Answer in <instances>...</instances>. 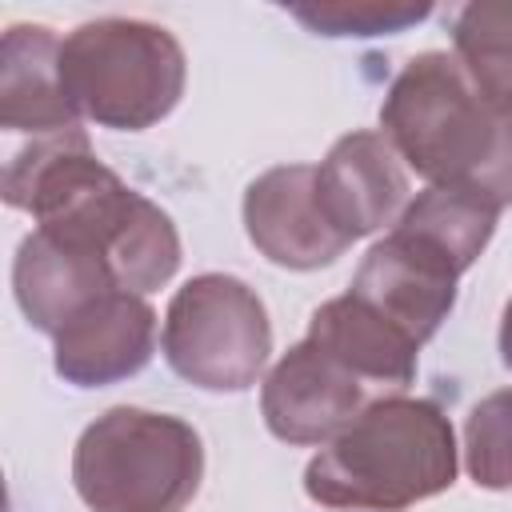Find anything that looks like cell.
Segmentation results:
<instances>
[{"instance_id": "6da1fadb", "label": "cell", "mask_w": 512, "mask_h": 512, "mask_svg": "<svg viewBox=\"0 0 512 512\" xmlns=\"http://www.w3.org/2000/svg\"><path fill=\"white\" fill-rule=\"evenodd\" d=\"M8 208L28 212L36 228L96 252L116 288L148 296L180 268V232L172 216L128 188L88 144L84 128L36 136L0 180Z\"/></svg>"}, {"instance_id": "7a4b0ae2", "label": "cell", "mask_w": 512, "mask_h": 512, "mask_svg": "<svg viewBox=\"0 0 512 512\" xmlns=\"http://www.w3.org/2000/svg\"><path fill=\"white\" fill-rule=\"evenodd\" d=\"M380 132L436 188L512 204V104L488 100L452 52L412 56L384 92Z\"/></svg>"}, {"instance_id": "3957f363", "label": "cell", "mask_w": 512, "mask_h": 512, "mask_svg": "<svg viewBox=\"0 0 512 512\" xmlns=\"http://www.w3.org/2000/svg\"><path fill=\"white\" fill-rule=\"evenodd\" d=\"M456 432L440 404L384 396L304 468V492L332 512H404L456 484Z\"/></svg>"}, {"instance_id": "277c9868", "label": "cell", "mask_w": 512, "mask_h": 512, "mask_svg": "<svg viewBox=\"0 0 512 512\" xmlns=\"http://www.w3.org/2000/svg\"><path fill=\"white\" fill-rule=\"evenodd\" d=\"M200 480L204 440L172 412L116 404L72 448V488L92 512H184Z\"/></svg>"}, {"instance_id": "5b68a950", "label": "cell", "mask_w": 512, "mask_h": 512, "mask_svg": "<svg viewBox=\"0 0 512 512\" xmlns=\"http://www.w3.org/2000/svg\"><path fill=\"white\" fill-rule=\"evenodd\" d=\"M60 76L80 120L144 132L180 104L188 60L168 28L136 16H100L64 36Z\"/></svg>"}, {"instance_id": "8992f818", "label": "cell", "mask_w": 512, "mask_h": 512, "mask_svg": "<svg viewBox=\"0 0 512 512\" xmlns=\"http://www.w3.org/2000/svg\"><path fill=\"white\" fill-rule=\"evenodd\" d=\"M160 352L164 364L200 392H248L272 356L268 308L240 276L200 272L168 300Z\"/></svg>"}, {"instance_id": "52a82bcc", "label": "cell", "mask_w": 512, "mask_h": 512, "mask_svg": "<svg viewBox=\"0 0 512 512\" xmlns=\"http://www.w3.org/2000/svg\"><path fill=\"white\" fill-rule=\"evenodd\" d=\"M464 268L428 236L392 224L360 260L348 296L384 316L416 348H424L456 308Z\"/></svg>"}, {"instance_id": "ba28073f", "label": "cell", "mask_w": 512, "mask_h": 512, "mask_svg": "<svg viewBox=\"0 0 512 512\" xmlns=\"http://www.w3.org/2000/svg\"><path fill=\"white\" fill-rule=\"evenodd\" d=\"M380 396L312 340L292 344L260 380L268 432L296 448H324Z\"/></svg>"}, {"instance_id": "9c48e42d", "label": "cell", "mask_w": 512, "mask_h": 512, "mask_svg": "<svg viewBox=\"0 0 512 512\" xmlns=\"http://www.w3.org/2000/svg\"><path fill=\"white\" fill-rule=\"evenodd\" d=\"M248 244L276 268L312 272L348 252L316 196V164H276L244 188Z\"/></svg>"}, {"instance_id": "30bf717a", "label": "cell", "mask_w": 512, "mask_h": 512, "mask_svg": "<svg viewBox=\"0 0 512 512\" xmlns=\"http://www.w3.org/2000/svg\"><path fill=\"white\" fill-rule=\"evenodd\" d=\"M316 196L344 240L388 232L412 200L408 168L380 128L340 136L316 164Z\"/></svg>"}, {"instance_id": "8fae6325", "label": "cell", "mask_w": 512, "mask_h": 512, "mask_svg": "<svg viewBox=\"0 0 512 512\" xmlns=\"http://www.w3.org/2000/svg\"><path fill=\"white\" fill-rule=\"evenodd\" d=\"M156 352V312L136 292H108L52 336V368L72 388L136 376Z\"/></svg>"}, {"instance_id": "7c38bea8", "label": "cell", "mask_w": 512, "mask_h": 512, "mask_svg": "<svg viewBox=\"0 0 512 512\" xmlns=\"http://www.w3.org/2000/svg\"><path fill=\"white\" fill-rule=\"evenodd\" d=\"M12 292L24 320L36 332L56 336L88 304L116 292V280L96 252L68 244L44 228H32L12 260Z\"/></svg>"}, {"instance_id": "4fadbf2b", "label": "cell", "mask_w": 512, "mask_h": 512, "mask_svg": "<svg viewBox=\"0 0 512 512\" xmlns=\"http://www.w3.org/2000/svg\"><path fill=\"white\" fill-rule=\"evenodd\" d=\"M60 36L48 24H8L0 40V124L8 132L56 136L80 128V112L64 92Z\"/></svg>"}, {"instance_id": "5bb4252c", "label": "cell", "mask_w": 512, "mask_h": 512, "mask_svg": "<svg viewBox=\"0 0 512 512\" xmlns=\"http://www.w3.org/2000/svg\"><path fill=\"white\" fill-rule=\"evenodd\" d=\"M304 340H312L332 360H340L380 400L400 396L416 380V352L420 348L348 292L336 296V300H324L308 316Z\"/></svg>"}, {"instance_id": "9a60e30c", "label": "cell", "mask_w": 512, "mask_h": 512, "mask_svg": "<svg viewBox=\"0 0 512 512\" xmlns=\"http://www.w3.org/2000/svg\"><path fill=\"white\" fill-rule=\"evenodd\" d=\"M452 56L472 84L512 104V0H472L452 12Z\"/></svg>"}, {"instance_id": "2e32d148", "label": "cell", "mask_w": 512, "mask_h": 512, "mask_svg": "<svg viewBox=\"0 0 512 512\" xmlns=\"http://www.w3.org/2000/svg\"><path fill=\"white\" fill-rule=\"evenodd\" d=\"M464 468L476 488H512V388H496L468 408L464 420Z\"/></svg>"}, {"instance_id": "e0dca14e", "label": "cell", "mask_w": 512, "mask_h": 512, "mask_svg": "<svg viewBox=\"0 0 512 512\" xmlns=\"http://www.w3.org/2000/svg\"><path fill=\"white\" fill-rule=\"evenodd\" d=\"M296 24L316 36H396L432 16V4L396 0H336V4H296L288 8Z\"/></svg>"}, {"instance_id": "ac0fdd59", "label": "cell", "mask_w": 512, "mask_h": 512, "mask_svg": "<svg viewBox=\"0 0 512 512\" xmlns=\"http://www.w3.org/2000/svg\"><path fill=\"white\" fill-rule=\"evenodd\" d=\"M496 344H500V360H504V368L512 372V296L504 300V312H500V332H496Z\"/></svg>"}]
</instances>
